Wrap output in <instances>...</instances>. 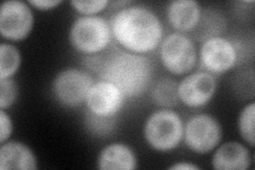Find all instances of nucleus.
Returning a JSON list of instances; mask_svg holds the SVG:
<instances>
[{"label":"nucleus","mask_w":255,"mask_h":170,"mask_svg":"<svg viewBox=\"0 0 255 170\" xmlns=\"http://www.w3.org/2000/svg\"><path fill=\"white\" fill-rule=\"evenodd\" d=\"M110 25L117 43L134 53L153 51L164 38V28L158 16L141 4H130L118 10Z\"/></svg>","instance_id":"f257e3e1"},{"label":"nucleus","mask_w":255,"mask_h":170,"mask_svg":"<svg viewBox=\"0 0 255 170\" xmlns=\"http://www.w3.org/2000/svg\"><path fill=\"white\" fill-rule=\"evenodd\" d=\"M97 72L100 80L117 86L126 98H138L151 86L153 67L145 54L118 50L101 61L92 60L87 64Z\"/></svg>","instance_id":"f03ea898"},{"label":"nucleus","mask_w":255,"mask_h":170,"mask_svg":"<svg viewBox=\"0 0 255 170\" xmlns=\"http://www.w3.org/2000/svg\"><path fill=\"white\" fill-rule=\"evenodd\" d=\"M113 37L110 22L102 16H79L69 30V43L85 55H97L110 45Z\"/></svg>","instance_id":"7ed1b4c3"},{"label":"nucleus","mask_w":255,"mask_h":170,"mask_svg":"<svg viewBox=\"0 0 255 170\" xmlns=\"http://www.w3.org/2000/svg\"><path fill=\"white\" fill-rule=\"evenodd\" d=\"M184 134V124L181 116L171 109L153 112L143 125V139L150 148L159 152L178 148Z\"/></svg>","instance_id":"20e7f679"},{"label":"nucleus","mask_w":255,"mask_h":170,"mask_svg":"<svg viewBox=\"0 0 255 170\" xmlns=\"http://www.w3.org/2000/svg\"><path fill=\"white\" fill-rule=\"evenodd\" d=\"M159 58L170 74L182 76L196 66L198 52L194 40L189 36L173 32L163 38L159 45Z\"/></svg>","instance_id":"39448f33"},{"label":"nucleus","mask_w":255,"mask_h":170,"mask_svg":"<svg viewBox=\"0 0 255 170\" xmlns=\"http://www.w3.org/2000/svg\"><path fill=\"white\" fill-rule=\"evenodd\" d=\"M183 140L193 152L207 155L220 144L222 127L216 117L203 113L197 114L191 116L184 125Z\"/></svg>","instance_id":"423d86ee"},{"label":"nucleus","mask_w":255,"mask_h":170,"mask_svg":"<svg viewBox=\"0 0 255 170\" xmlns=\"http://www.w3.org/2000/svg\"><path fill=\"white\" fill-rule=\"evenodd\" d=\"M94 83L93 77L85 70L67 68L55 76L52 93L54 98L64 107L78 108L85 102Z\"/></svg>","instance_id":"0eeeda50"},{"label":"nucleus","mask_w":255,"mask_h":170,"mask_svg":"<svg viewBox=\"0 0 255 170\" xmlns=\"http://www.w3.org/2000/svg\"><path fill=\"white\" fill-rule=\"evenodd\" d=\"M34 26V16L29 3L6 0L0 7V34L11 42L26 39Z\"/></svg>","instance_id":"6e6552de"},{"label":"nucleus","mask_w":255,"mask_h":170,"mask_svg":"<svg viewBox=\"0 0 255 170\" xmlns=\"http://www.w3.org/2000/svg\"><path fill=\"white\" fill-rule=\"evenodd\" d=\"M200 63L205 71L213 75L228 72L238 63V54L234 43L223 36L205 39L200 48Z\"/></svg>","instance_id":"1a4fd4ad"},{"label":"nucleus","mask_w":255,"mask_h":170,"mask_svg":"<svg viewBox=\"0 0 255 170\" xmlns=\"http://www.w3.org/2000/svg\"><path fill=\"white\" fill-rule=\"evenodd\" d=\"M217 91V79L209 71L199 70L181 80L178 85L180 101L191 109L203 108Z\"/></svg>","instance_id":"9d476101"},{"label":"nucleus","mask_w":255,"mask_h":170,"mask_svg":"<svg viewBox=\"0 0 255 170\" xmlns=\"http://www.w3.org/2000/svg\"><path fill=\"white\" fill-rule=\"evenodd\" d=\"M126 96L117 86L109 81L95 82L87 94L85 104L87 110L102 117H116L122 111Z\"/></svg>","instance_id":"9b49d317"},{"label":"nucleus","mask_w":255,"mask_h":170,"mask_svg":"<svg viewBox=\"0 0 255 170\" xmlns=\"http://www.w3.org/2000/svg\"><path fill=\"white\" fill-rule=\"evenodd\" d=\"M251 163L249 148L238 142L219 144L212 158V166L217 170H247Z\"/></svg>","instance_id":"f8f14e48"},{"label":"nucleus","mask_w":255,"mask_h":170,"mask_svg":"<svg viewBox=\"0 0 255 170\" xmlns=\"http://www.w3.org/2000/svg\"><path fill=\"white\" fill-rule=\"evenodd\" d=\"M201 13L202 7L196 0H174L166 7L167 21L180 33L194 31Z\"/></svg>","instance_id":"ddd939ff"},{"label":"nucleus","mask_w":255,"mask_h":170,"mask_svg":"<svg viewBox=\"0 0 255 170\" xmlns=\"http://www.w3.org/2000/svg\"><path fill=\"white\" fill-rule=\"evenodd\" d=\"M37 159L26 144L7 141L0 147V169L1 170H35Z\"/></svg>","instance_id":"4468645a"},{"label":"nucleus","mask_w":255,"mask_h":170,"mask_svg":"<svg viewBox=\"0 0 255 170\" xmlns=\"http://www.w3.org/2000/svg\"><path fill=\"white\" fill-rule=\"evenodd\" d=\"M97 167L100 170H134L137 168V159L128 145L112 143L99 152Z\"/></svg>","instance_id":"2eb2a0df"},{"label":"nucleus","mask_w":255,"mask_h":170,"mask_svg":"<svg viewBox=\"0 0 255 170\" xmlns=\"http://www.w3.org/2000/svg\"><path fill=\"white\" fill-rule=\"evenodd\" d=\"M177 81L170 77H162L151 84L150 98L162 109H171L180 101Z\"/></svg>","instance_id":"dca6fc26"},{"label":"nucleus","mask_w":255,"mask_h":170,"mask_svg":"<svg viewBox=\"0 0 255 170\" xmlns=\"http://www.w3.org/2000/svg\"><path fill=\"white\" fill-rule=\"evenodd\" d=\"M227 28V19L219 11L215 9H205L202 11L195 32L198 40L209 39L215 36H221Z\"/></svg>","instance_id":"f3484780"},{"label":"nucleus","mask_w":255,"mask_h":170,"mask_svg":"<svg viewBox=\"0 0 255 170\" xmlns=\"http://www.w3.org/2000/svg\"><path fill=\"white\" fill-rule=\"evenodd\" d=\"M21 55L18 48L10 43L0 45V79L12 78L18 71Z\"/></svg>","instance_id":"a211bd4d"},{"label":"nucleus","mask_w":255,"mask_h":170,"mask_svg":"<svg viewBox=\"0 0 255 170\" xmlns=\"http://www.w3.org/2000/svg\"><path fill=\"white\" fill-rule=\"evenodd\" d=\"M86 130L97 137H106L113 133L116 127V117H102L87 110L84 117Z\"/></svg>","instance_id":"6ab92c4d"},{"label":"nucleus","mask_w":255,"mask_h":170,"mask_svg":"<svg viewBox=\"0 0 255 170\" xmlns=\"http://www.w3.org/2000/svg\"><path fill=\"white\" fill-rule=\"evenodd\" d=\"M254 120H255V103L250 102L241 111L238 117V130L242 139L248 144L250 147L255 145V132H254Z\"/></svg>","instance_id":"aec40b11"},{"label":"nucleus","mask_w":255,"mask_h":170,"mask_svg":"<svg viewBox=\"0 0 255 170\" xmlns=\"http://www.w3.org/2000/svg\"><path fill=\"white\" fill-rule=\"evenodd\" d=\"M18 97V86L12 78L0 79V109L11 108Z\"/></svg>","instance_id":"412c9836"},{"label":"nucleus","mask_w":255,"mask_h":170,"mask_svg":"<svg viewBox=\"0 0 255 170\" xmlns=\"http://www.w3.org/2000/svg\"><path fill=\"white\" fill-rule=\"evenodd\" d=\"M70 5L74 9L82 14V16L97 15L98 13L105 11L110 5L109 0H73L70 1Z\"/></svg>","instance_id":"4be33fe9"},{"label":"nucleus","mask_w":255,"mask_h":170,"mask_svg":"<svg viewBox=\"0 0 255 170\" xmlns=\"http://www.w3.org/2000/svg\"><path fill=\"white\" fill-rule=\"evenodd\" d=\"M234 88L239 97H244V99L253 98L254 96V72L253 70L245 71L236 76Z\"/></svg>","instance_id":"5701e85b"},{"label":"nucleus","mask_w":255,"mask_h":170,"mask_svg":"<svg viewBox=\"0 0 255 170\" xmlns=\"http://www.w3.org/2000/svg\"><path fill=\"white\" fill-rule=\"evenodd\" d=\"M13 133V123L11 116L5 110L0 111V143L3 144L9 141Z\"/></svg>","instance_id":"b1692460"},{"label":"nucleus","mask_w":255,"mask_h":170,"mask_svg":"<svg viewBox=\"0 0 255 170\" xmlns=\"http://www.w3.org/2000/svg\"><path fill=\"white\" fill-rule=\"evenodd\" d=\"M28 3L37 10L49 11L62 3V0H29Z\"/></svg>","instance_id":"393cba45"},{"label":"nucleus","mask_w":255,"mask_h":170,"mask_svg":"<svg viewBox=\"0 0 255 170\" xmlns=\"http://www.w3.org/2000/svg\"><path fill=\"white\" fill-rule=\"evenodd\" d=\"M168 169H171V170H197V169H200V167L195 165V164L186 163V162H180V163H175V164L169 166Z\"/></svg>","instance_id":"a878e982"}]
</instances>
